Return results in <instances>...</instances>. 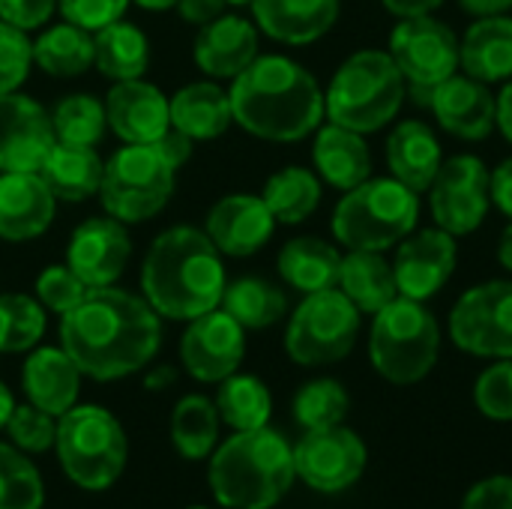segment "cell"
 I'll return each mask as SVG.
<instances>
[{
	"label": "cell",
	"instance_id": "cell-1",
	"mask_svg": "<svg viewBox=\"0 0 512 509\" xmlns=\"http://www.w3.org/2000/svg\"><path fill=\"white\" fill-rule=\"evenodd\" d=\"M162 342L153 306L114 285L90 288L87 297L60 315V348L81 375L117 381L144 369Z\"/></svg>",
	"mask_w": 512,
	"mask_h": 509
},
{
	"label": "cell",
	"instance_id": "cell-2",
	"mask_svg": "<svg viewBox=\"0 0 512 509\" xmlns=\"http://www.w3.org/2000/svg\"><path fill=\"white\" fill-rule=\"evenodd\" d=\"M228 96L234 123L264 141H303L324 120V90L318 78L303 63L282 54H258L231 78Z\"/></svg>",
	"mask_w": 512,
	"mask_h": 509
},
{
	"label": "cell",
	"instance_id": "cell-3",
	"mask_svg": "<svg viewBox=\"0 0 512 509\" xmlns=\"http://www.w3.org/2000/svg\"><path fill=\"white\" fill-rule=\"evenodd\" d=\"M225 285L222 252L198 228H168L147 249L141 288L159 318L192 321L222 303Z\"/></svg>",
	"mask_w": 512,
	"mask_h": 509
},
{
	"label": "cell",
	"instance_id": "cell-4",
	"mask_svg": "<svg viewBox=\"0 0 512 509\" xmlns=\"http://www.w3.org/2000/svg\"><path fill=\"white\" fill-rule=\"evenodd\" d=\"M294 447L273 429L237 432L210 462V489L228 509L276 507L294 483Z\"/></svg>",
	"mask_w": 512,
	"mask_h": 509
},
{
	"label": "cell",
	"instance_id": "cell-5",
	"mask_svg": "<svg viewBox=\"0 0 512 509\" xmlns=\"http://www.w3.org/2000/svg\"><path fill=\"white\" fill-rule=\"evenodd\" d=\"M408 99V81L384 48L354 51L330 78L324 117L360 135L387 129Z\"/></svg>",
	"mask_w": 512,
	"mask_h": 509
},
{
	"label": "cell",
	"instance_id": "cell-6",
	"mask_svg": "<svg viewBox=\"0 0 512 509\" xmlns=\"http://www.w3.org/2000/svg\"><path fill=\"white\" fill-rule=\"evenodd\" d=\"M420 222V195L396 177H369L348 189L333 210V237L345 249H396Z\"/></svg>",
	"mask_w": 512,
	"mask_h": 509
},
{
	"label": "cell",
	"instance_id": "cell-7",
	"mask_svg": "<svg viewBox=\"0 0 512 509\" xmlns=\"http://www.w3.org/2000/svg\"><path fill=\"white\" fill-rule=\"evenodd\" d=\"M441 327L432 309L420 300L396 297L384 306L369 333V360L375 372L396 384H420L438 363Z\"/></svg>",
	"mask_w": 512,
	"mask_h": 509
},
{
	"label": "cell",
	"instance_id": "cell-8",
	"mask_svg": "<svg viewBox=\"0 0 512 509\" xmlns=\"http://www.w3.org/2000/svg\"><path fill=\"white\" fill-rule=\"evenodd\" d=\"M57 456L72 483L99 492L126 468V435L120 423L96 405L69 408L57 420Z\"/></svg>",
	"mask_w": 512,
	"mask_h": 509
},
{
	"label": "cell",
	"instance_id": "cell-9",
	"mask_svg": "<svg viewBox=\"0 0 512 509\" xmlns=\"http://www.w3.org/2000/svg\"><path fill=\"white\" fill-rule=\"evenodd\" d=\"M363 312L339 291L306 294L285 330V351L297 366H333L345 360L360 336Z\"/></svg>",
	"mask_w": 512,
	"mask_h": 509
},
{
	"label": "cell",
	"instance_id": "cell-10",
	"mask_svg": "<svg viewBox=\"0 0 512 509\" xmlns=\"http://www.w3.org/2000/svg\"><path fill=\"white\" fill-rule=\"evenodd\" d=\"M174 174L153 144H126L105 162L99 186L105 213L123 225L153 219L174 195Z\"/></svg>",
	"mask_w": 512,
	"mask_h": 509
},
{
	"label": "cell",
	"instance_id": "cell-11",
	"mask_svg": "<svg viewBox=\"0 0 512 509\" xmlns=\"http://www.w3.org/2000/svg\"><path fill=\"white\" fill-rule=\"evenodd\" d=\"M450 339L465 354L512 360V279L468 288L450 312Z\"/></svg>",
	"mask_w": 512,
	"mask_h": 509
},
{
	"label": "cell",
	"instance_id": "cell-12",
	"mask_svg": "<svg viewBox=\"0 0 512 509\" xmlns=\"http://www.w3.org/2000/svg\"><path fill=\"white\" fill-rule=\"evenodd\" d=\"M492 171L474 153H456L441 162L429 186V210L438 228L453 237L474 234L492 210Z\"/></svg>",
	"mask_w": 512,
	"mask_h": 509
},
{
	"label": "cell",
	"instance_id": "cell-13",
	"mask_svg": "<svg viewBox=\"0 0 512 509\" xmlns=\"http://www.w3.org/2000/svg\"><path fill=\"white\" fill-rule=\"evenodd\" d=\"M387 51L411 87H435L459 72V36L435 15L402 18L390 30Z\"/></svg>",
	"mask_w": 512,
	"mask_h": 509
},
{
	"label": "cell",
	"instance_id": "cell-14",
	"mask_svg": "<svg viewBox=\"0 0 512 509\" xmlns=\"http://www.w3.org/2000/svg\"><path fill=\"white\" fill-rule=\"evenodd\" d=\"M366 459V444L342 423L330 429H312L294 447L297 477L324 495H336L354 486L366 471Z\"/></svg>",
	"mask_w": 512,
	"mask_h": 509
},
{
	"label": "cell",
	"instance_id": "cell-15",
	"mask_svg": "<svg viewBox=\"0 0 512 509\" xmlns=\"http://www.w3.org/2000/svg\"><path fill=\"white\" fill-rule=\"evenodd\" d=\"M456 240L459 237H453L450 231H444L438 225L411 231L396 246V261H393L399 297L426 303L438 291H444L459 264Z\"/></svg>",
	"mask_w": 512,
	"mask_h": 509
},
{
	"label": "cell",
	"instance_id": "cell-16",
	"mask_svg": "<svg viewBox=\"0 0 512 509\" xmlns=\"http://www.w3.org/2000/svg\"><path fill=\"white\" fill-rule=\"evenodd\" d=\"M243 354H246L243 327L219 306L192 318L180 342V360L186 372L207 384L234 375L237 366L243 363Z\"/></svg>",
	"mask_w": 512,
	"mask_h": 509
},
{
	"label": "cell",
	"instance_id": "cell-17",
	"mask_svg": "<svg viewBox=\"0 0 512 509\" xmlns=\"http://www.w3.org/2000/svg\"><path fill=\"white\" fill-rule=\"evenodd\" d=\"M132 258V240L120 219L114 216H93L84 219L66 246V267L87 285V288H108L114 285Z\"/></svg>",
	"mask_w": 512,
	"mask_h": 509
},
{
	"label": "cell",
	"instance_id": "cell-18",
	"mask_svg": "<svg viewBox=\"0 0 512 509\" xmlns=\"http://www.w3.org/2000/svg\"><path fill=\"white\" fill-rule=\"evenodd\" d=\"M57 144L48 111L24 96H0V171H39L51 147Z\"/></svg>",
	"mask_w": 512,
	"mask_h": 509
},
{
	"label": "cell",
	"instance_id": "cell-19",
	"mask_svg": "<svg viewBox=\"0 0 512 509\" xmlns=\"http://www.w3.org/2000/svg\"><path fill=\"white\" fill-rule=\"evenodd\" d=\"M429 111L435 123L459 141H486L495 132L498 96L471 75H450L432 87Z\"/></svg>",
	"mask_w": 512,
	"mask_h": 509
},
{
	"label": "cell",
	"instance_id": "cell-20",
	"mask_svg": "<svg viewBox=\"0 0 512 509\" xmlns=\"http://www.w3.org/2000/svg\"><path fill=\"white\" fill-rule=\"evenodd\" d=\"M273 231L276 219L264 198L246 192L225 195L222 201H216L204 225V234L213 240V246L231 258H249L261 252L270 243Z\"/></svg>",
	"mask_w": 512,
	"mask_h": 509
},
{
	"label": "cell",
	"instance_id": "cell-21",
	"mask_svg": "<svg viewBox=\"0 0 512 509\" xmlns=\"http://www.w3.org/2000/svg\"><path fill=\"white\" fill-rule=\"evenodd\" d=\"M105 117L111 132L126 144H153L171 129L165 93L141 78L117 81L108 90Z\"/></svg>",
	"mask_w": 512,
	"mask_h": 509
},
{
	"label": "cell",
	"instance_id": "cell-22",
	"mask_svg": "<svg viewBox=\"0 0 512 509\" xmlns=\"http://www.w3.org/2000/svg\"><path fill=\"white\" fill-rule=\"evenodd\" d=\"M57 198L39 171L0 174V240L24 243L48 231Z\"/></svg>",
	"mask_w": 512,
	"mask_h": 509
},
{
	"label": "cell",
	"instance_id": "cell-23",
	"mask_svg": "<svg viewBox=\"0 0 512 509\" xmlns=\"http://www.w3.org/2000/svg\"><path fill=\"white\" fill-rule=\"evenodd\" d=\"M255 27L282 45H312L327 36L342 12V0H252Z\"/></svg>",
	"mask_w": 512,
	"mask_h": 509
},
{
	"label": "cell",
	"instance_id": "cell-24",
	"mask_svg": "<svg viewBox=\"0 0 512 509\" xmlns=\"http://www.w3.org/2000/svg\"><path fill=\"white\" fill-rule=\"evenodd\" d=\"M195 63L213 78H237L258 57V27L243 15H219L195 36Z\"/></svg>",
	"mask_w": 512,
	"mask_h": 509
},
{
	"label": "cell",
	"instance_id": "cell-25",
	"mask_svg": "<svg viewBox=\"0 0 512 509\" xmlns=\"http://www.w3.org/2000/svg\"><path fill=\"white\" fill-rule=\"evenodd\" d=\"M384 156H387L390 177L405 183L411 192L423 195L429 192L444 162V147L438 132L426 120H402L387 135Z\"/></svg>",
	"mask_w": 512,
	"mask_h": 509
},
{
	"label": "cell",
	"instance_id": "cell-26",
	"mask_svg": "<svg viewBox=\"0 0 512 509\" xmlns=\"http://www.w3.org/2000/svg\"><path fill=\"white\" fill-rule=\"evenodd\" d=\"M312 162L315 174L339 192H348L372 177V150L366 135L339 123H324L315 129Z\"/></svg>",
	"mask_w": 512,
	"mask_h": 509
},
{
	"label": "cell",
	"instance_id": "cell-27",
	"mask_svg": "<svg viewBox=\"0 0 512 509\" xmlns=\"http://www.w3.org/2000/svg\"><path fill=\"white\" fill-rule=\"evenodd\" d=\"M459 69L483 84L512 78V15L474 18L459 39Z\"/></svg>",
	"mask_w": 512,
	"mask_h": 509
},
{
	"label": "cell",
	"instance_id": "cell-28",
	"mask_svg": "<svg viewBox=\"0 0 512 509\" xmlns=\"http://www.w3.org/2000/svg\"><path fill=\"white\" fill-rule=\"evenodd\" d=\"M21 381L27 399L36 408L48 411L51 417H63L69 408H75L81 369L63 348H39L27 357Z\"/></svg>",
	"mask_w": 512,
	"mask_h": 509
},
{
	"label": "cell",
	"instance_id": "cell-29",
	"mask_svg": "<svg viewBox=\"0 0 512 509\" xmlns=\"http://www.w3.org/2000/svg\"><path fill=\"white\" fill-rule=\"evenodd\" d=\"M171 126L192 141H213L234 123L231 96L216 81H195L168 99Z\"/></svg>",
	"mask_w": 512,
	"mask_h": 509
},
{
	"label": "cell",
	"instance_id": "cell-30",
	"mask_svg": "<svg viewBox=\"0 0 512 509\" xmlns=\"http://www.w3.org/2000/svg\"><path fill=\"white\" fill-rule=\"evenodd\" d=\"M336 288L363 315H378L384 306H390L399 297L393 264L384 258V252H366V249H348V255H342Z\"/></svg>",
	"mask_w": 512,
	"mask_h": 509
},
{
	"label": "cell",
	"instance_id": "cell-31",
	"mask_svg": "<svg viewBox=\"0 0 512 509\" xmlns=\"http://www.w3.org/2000/svg\"><path fill=\"white\" fill-rule=\"evenodd\" d=\"M276 267L285 285H291L294 291L306 297L315 291L336 288L342 252L321 237H294L282 246Z\"/></svg>",
	"mask_w": 512,
	"mask_h": 509
},
{
	"label": "cell",
	"instance_id": "cell-32",
	"mask_svg": "<svg viewBox=\"0 0 512 509\" xmlns=\"http://www.w3.org/2000/svg\"><path fill=\"white\" fill-rule=\"evenodd\" d=\"M105 174V162L96 156L93 147H69L54 144L45 156L39 177L51 189L57 201H87L99 192Z\"/></svg>",
	"mask_w": 512,
	"mask_h": 509
},
{
	"label": "cell",
	"instance_id": "cell-33",
	"mask_svg": "<svg viewBox=\"0 0 512 509\" xmlns=\"http://www.w3.org/2000/svg\"><path fill=\"white\" fill-rule=\"evenodd\" d=\"M96 60L93 33L78 24H54L33 42V63L54 78L84 75Z\"/></svg>",
	"mask_w": 512,
	"mask_h": 509
},
{
	"label": "cell",
	"instance_id": "cell-34",
	"mask_svg": "<svg viewBox=\"0 0 512 509\" xmlns=\"http://www.w3.org/2000/svg\"><path fill=\"white\" fill-rule=\"evenodd\" d=\"M96 69L111 81L141 78L150 66V42L132 21H111L96 30Z\"/></svg>",
	"mask_w": 512,
	"mask_h": 509
},
{
	"label": "cell",
	"instance_id": "cell-35",
	"mask_svg": "<svg viewBox=\"0 0 512 509\" xmlns=\"http://www.w3.org/2000/svg\"><path fill=\"white\" fill-rule=\"evenodd\" d=\"M321 177L303 165H288L282 171H276L267 183H264V204L270 207L273 219L282 225H300L306 222L318 204H321Z\"/></svg>",
	"mask_w": 512,
	"mask_h": 509
},
{
	"label": "cell",
	"instance_id": "cell-36",
	"mask_svg": "<svg viewBox=\"0 0 512 509\" xmlns=\"http://www.w3.org/2000/svg\"><path fill=\"white\" fill-rule=\"evenodd\" d=\"M222 309L243 327V330H267L276 321L285 318L288 312V297L279 285L258 279V276H243L231 285H225L222 294Z\"/></svg>",
	"mask_w": 512,
	"mask_h": 509
},
{
	"label": "cell",
	"instance_id": "cell-37",
	"mask_svg": "<svg viewBox=\"0 0 512 509\" xmlns=\"http://www.w3.org/2000/svg\"><path fill=\"white\" fill-rule=\"evenodd\" d=\"M219 384L222 387L216 396V411L222 423H228L234 432H252L267 426L273 414V399L264 381H258L255 375H228Z\"/></svg>",
	"mask_w": 512,
	"mask_h": 509
},
{
	"label": "cell",
	"instance_id": "cell-38",
	"mask_svg": "<svg viewBox=\"0 0 512 509\" xmlns=\"http://www.w3.org/2000/svg\"><path fill=\"white\" fill-rule=\"evenodd\" d=\"M219 438V411L207 396H186L171 414V441L180 456L204 459Z\"/></svg>",
	"mask_w": 512,
	"mask_h": 509
},
{
	"label": "cell",
	"instance_id": "cell-39",
	"mask_svg": "<svg viewBox=\"0 0 512 509\" xmlns=\"http://www.w3.org/2000/svg\"><path fill=\"white\" fill-rule=\"evenodd\" d=\"M51 126H54V138L57 144H69V147H96L108 129V117H105V105L90 96V93H72L63 96L51 114Z\"/></svg>",
	"mask_w": 512,
	"mask_h": 509
},
{
	"label": "cell",
	"instance_id": "cell-40",
	"mask_svg": "<svg viewBox=\"0 0 512 509\" xmlns=\"http://www.w3.org/2000/svg\"><path fill=\"white\" fill-rule=\"evenodd\" d=\"M348 408H351L348 390L339 381H333V378L309 381L294 396V420L306 432L339 426L348 417Z\"/></svg>",
	"mask_w": 512,
	"mask_h": 509
},
{
	"label": "cell",
	"instance_id": "cell-41",
	"mask_svg": "<svg viewBox=\"0 0 512 509\" xmlns=\"http://www.w3.org/2000/svg\"><path fill=\"white\" fill-rule=\"evenodd\" d=\"M45 333V309L24 294H0V354L30 351Z\"/></svg>",
	"mask_w": 512,
	"mask_h": 509
},
{
	"label": "cell",
	"instance_id": "cell-42",
	"mask_svg": "<svg viewBox=\"0 0 512 509\" xmlns=\"http://www.w3.org/2000/svg\"><path fill=\"white\" fill-rule=\"evenodd\" d=\"M42 507V480L30 459L0 444V509H39Z\"/></svg>",
	"mask_w": 512,
	"mask_h": 509
},
{
	"label": "cell",
	"instance_id": "cell-43",
	"mask_svg": "<svg viewBox=\"0 0 512 509\" xmlns=\"http://www.w3.org/2000/svg\"><path fill=\"white\" fill-rule=\"evenodd\" d=\"M9 438L21 453H42L57 441V423L48 411L30 405H15L6 420Z\"/></svg>",
	"mask_w": 512,
	"mask_h": 509
},
{
	"label": "cell",
	"instance_id": "cell-44",
	"mask_svg": "<svg viewBox=\"0 0 512 509\" xmlns=\"http://www.w3.org/2000/svg\"><path fill=\"white\" fill-rule=\"evenodd\" d=\"M33 66V42L27 39V30L12 27L0 21V96L15 93Z\"/></svg>",
	"mask_w": 512,
	"mask_h": 509
},
{
	"label": "cell",
	"instance_id": "cell-45",
	"mask_svg": "<svg viewBox=\"0 0 512 509\" xmlns=\"http://www.w3.org/2000/svg\"><path fill=\"white\" fill-rule=\"evenodd\" d=\"M87 285L66 267V264H51L36 276V300L42 303V309L66 315L69 309H75L84 297H87Z\"/></svg>",
	"mask_w": 512,
	"mask_h": 509
},
{
	"label": "cell",
	"instance_id": "cell-46",
	"mask_svg": "<svg viewBox=\"0 0 512 509\" xmlns=\"http://www.w3.org/2000/svg\"><path fill=\"white\" fill-rule=\"evenodd\" d=\"M474 402L480 414L498 423L512 420V360H498L474 384Z\"/></svg>",
	"mask_w": 512,
	"mask_h": 509
},
{
	"label": "cell",
	"instance_id": "cell-47",
	"mask_svg": "<svg viewBox=\"0 0 512 509\" xmlns=\"http://www.w3.org/2000/svg\"><path fill=\"white\" fill-rule=\"evenodd\" d=\"M132 0H57V9L69 24H78L90 33L108 27L111 21H120L126 6Z\"/></svg>",
	"mask_w": 512,
	"mask_h": 509
},
{
	"label": "cell",
	"instance_id": "cell-48",
	"mask_svg": "<svg viewBox=\"0 0 512 509\" xmlns=\"http://www.w3.org/2000/svg\"><path fill=\"white\" fill-rule=\"evenodd\" d=\"M54 9H57V0H0V21L21 27V30H33V27H42Z\"/></svg>",
	"mask_w": 512,
	"mask_h": 509
},
{
	"label": "cell",
	"instance_id": "cell-49",
	"mask_svg": "<svg viewBox=\"0 0 512 509\" xmlns=\"http://www.w3.org/2000/svg\"><path fill=\"white\" fill-rule=\"evenodd\" d=\"M462 509H512V477H489L477 483L465 495Z\"/></svg>",
	"mask_w": 512,
	"mask_h": 509
},
{
	"label": "cell",
	"instance_id": "cell-50",
	"mask_svg": "<svg viewBox=\"0 0 512 509\" xmlns=\"http://www.w3.org/2000/svg\"><path fill=\"white\" fill-rule=\"evenodd\" d=\"M192 144H195V141H192L189 135H183L180 129H174V126H171L162 138H156V141H153V147L159 150V156H162L174 171H180V168L189 162V156H192Z\"/></svg>",
	"mask_w": 512,
	"mask_h": 509
},
{
	"label": "cell",
	"instance_id": "cell-51",
	"mask_svg": "<svg viewBox=\"0 0 512 509\" xmlns=\"http://www.w3.org/2000/svg\"><path fill=\"white\" fill-rule=\"evenodd\" d=\"M225 6H228L225 0H177L180 18L189 21V24H198V27H204L213 18L225 15Z\"/></svg>",
	"mask_w": 512,
	"mask_h": 509
},
{
	"label": "cell",
	"instance_id": "cell-52",
	"mask_svg": "<svg viewBox=\"0 0 512 509\" xmlns=\"http://www.w3.org/2000/svg\"><path fill=\"white\" fill-rule=\"evenodd\" d=\"M492 204L512 222V156L492 171Z\"/></svg>",
	"mask_w": 512,
	"mask_h": 509
},
{
	"label": "cell",
	"instance_id": "cell-53",
	"mask_svg": "<svg viewBox=\"0 0 512 509\" xmlns=\"http://www.w3.org/2000/svg\"><path fill=\"white\" fill-rule=\"evenodd\" d=\"M384 9L393 18H420V15H435L447 0H381Z\"/></svg>",
	"mask_w": 512,
	"mask_h": 509
},
{
	"label": "cell",
	"instance_id": "cell-54",
	"mask_svg": "<svg viewBox=\"0 0 512 509\" xmlns=\"http://www.w3.org/2000/svg\"><path fill=\"white\" fill-rule=\"evenodd\" d=\"M459 9L471 18H492V15H510L512 0H459Z\"/></svg>",
	"mask_w": 512,
	"mask_h": 509
},
{
	"label": "cell",
	"instance_id": "cell-55",
	"mask_svg": "<svg viewBox=\"0 0 512 509\" xmlns=\"http://www.w3.org/2000/svg\"><path fill=\"white\" fill-rule=\"evenodd\" d=\"M495 129L512 144V78L504 81V90L498 93V114H495Z\"/></svg>",
	"mask_w": 512,
	"mask_h": 509
},
{
	"label": "cell",
	"instance_id": "cell-56",
	"mask_svg": "<svg viewBox=\"0 0 512 509\" xmlns=\"http://www.w3.org/2000/svg\"><path fill=\"white\" fill-rule=\"evenodd\" d=\"M498 264L512 273V222L504 228V234H501V240H498Z\"/></svg>",
	"mask_w": 512,
	"mask_h": 509
},
{
	"label": "cell",
	"instance_id": "cell-57",
	"mask_svg": "<svg viewBox=\"0 0 512 509\" xmlns=\"http://www.w3.org/2000/svg\"><path fill=\"white\" fill-rule=\"evenodd\" d=\"M174 384V369H156L150 378H147V387L150 390H159V387H168Z\"/></svg>",
	"mask_w": 512,
	"mask_h": 509
},
{
	"label": "cell",
	"instance_id": "cell-58",
	"mask_svg": "<svg viewBox=\"0 0 512 509\" xmlns=\"http://www.w3.org/2000/svg\"><path fill=\"white\" fill-rule=\"evenodd\" d=\"M12 408H15V402H12V393L0 384V429L6 426V420H9V414H12Z\"/></svg>",
	"mask_w": 512,
	"mask_h": 509
},
{
	"label": "cell",
	"instance_id": "cell-59",
	"mask_svg": "<svg viewBox=\"0 0 512 509\" xmlns=\"http://www.w3.org/2000/svg\"><path fill=\"white\" fill-rule=\"evenodd\" d=\"M141 9H153V12H162V9H171L177 6V0H135Z\"/></svg>",
	"mask_w": 512,
	"mask_h": 509
},
{
	"label": "cell",
	"instance_id": "cell-60",
	"mask_svg": "<svg viewBox=\"0 0 512 509\" xmlns=\"http://www.w3.org/2000/svg\"><path fill=\"white\" fill-rule=\"evenodd\" d=\"M225 3H228V6H249L252 0H225Z\"/></svg>",
	"mask_w": 512,
	"mask_h": 509
},
{
	"label": "cell",
	"instance_id": "cell-61",
	"mask_svg": "<svg viewBox=\"0 0 512 509\" xmlns=\"http://www.w3.org/2000/svg\"><path fill=\"white\" fill-rule=\"evenodd\" d=\"M192 509H207V507H192Z\"/></svg>",
	"mask_w": 512,
	"mask_h": 509
}]
</instances>
